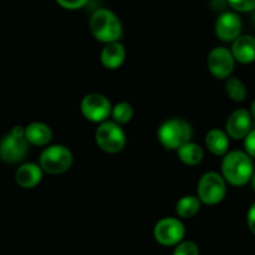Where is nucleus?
<instances>
[{
  "instance_id": "f257e3e1",
  "label": "nucleus",
  "mask_w": 255,
  "mask_h": 255,
  "mask_svg": "<svg viewBox=\"0 0 255 255\" xmlns=\"http://www.w3.org/2000/svg\"><path fill=\"white\" fill-rule=\"evenodd\" d=\"M222 173L225 181L234 186H243L252 180L254 164L245 151L234 150L225 154L222 161Z\"/></svg>"
},
{
  "instance_id": "f03ea898",
  "label": "nucleus",
  "mask_w": 255,
  "mask_h": 255,
  "mask_svg": "<svg viewBox=\"0 0 255 255\" xmlns=\"http://www.w3.org/2000/svg\"><path fill=\"white\" fill-rule=\"evenodd\" d=\"M90 31L102 43L119 41L123 35V25L120 19L109 9H98L90 18Z\"/></svg>"
},
{
  "instance_id": "7ed1b4c3",
  "label": "nucleus",
  "mask_w": 255,
  "mask_h": 255,
  "mask_svg": "<svg viewBox=\"0 0 255 255\" xmlns=\"http://www.w3.org/2000/svg\"><path fill=\"white\" fill-rule=\"evenodd\" d=\"M193 135L191 125L186 120L174 118L164 122L158 129V139L161 145L170 150H176L190 141Z\"/></svg>"
},
{
  "instance_id": "20e7f679",
  "label": "nucleus",
  "mask_w": 255,
  "mask_h": 255,
  "mask_svg": "<svg viewBox=\"0 0 255 255\" xmlns=\"http://www.w3.org/2000/svg\"><path fill=\"white\" fill-rule=\"evenodd\" d=\"M28 144L25 128L16 125L0 140V158L6 163H19L28 154Z\"/></svg>"
},
{
  "instance_id": "39448f33",
  "label": "nucleus",
  "mask_w": 255,
  "mask_h": 255,
  "mask_svg": "<svg viewBox=\"0 0 255 255\" xmlns=\"http://www.w3.org/2000/svg\"><path fill=\"white\" fill-rule=\"evenodd\" d=\"M95 141L103 151L119 153L127 144V135L118 123L103 122L95 133Z\"/></svg>"
},
{
  "instance_id": "423d86ee",
  "label": "nucleus",
  "mask_w": 255,
  "mask_h": 255,
  "mask_svg": "<svg viewBox=\"0 0 255 255\" xmlns=\"http://www.w3.org/2000/svg\"><path fill=\"white\" fill-rule=\"evenodd\" d=\"M227 194L225 179L220 174L209 171L200 178L198 183V198L207 205H214L222 202Z\"/></svg>"
},
{
  "instance_id": "0eeeda50",
  "label": "nucleus",
  "mask_w": 255,
  "mask_h": 255,
  "mask_svg": "<svg viewBox=\"0 0 255 255\" xmlns=\"http://www.w3.org/2000/svg\"><path fill=\"white\" fill-rule=\"evenodd\" d=\"M73 164V153L68 146L51 145L40 155V166L49 174H61L69 170Z\"/></svg>"
},
{
  "instance_id": "6e6552de",
  "label": "nucleus",
  "mask_w": 255,
  "mask_h": 255,
  "mask_svg": "<svg viewBox=\"0 0 255 255\" xmlns=\"http://www.w3.org/2000/svg\"><path fill=\"white\" fill-rule=\"evenodd\" d=\"M185 235L184 224L176 218H164L154 227V238L156 242L165 247L179 244Z\"/></svg>"
},
{
  "instance_id": "1a4fd4ad",
  "label": "nucleus",
  "mask_w": 255,
  "mask_h": 255,
  "mask_svg": "<svg viewBox=\"0 0 255 255\" xmlns=\"http://www.w3.org/2000/svg\"><path fill=\"white\" fill-rule=\"evenodd\" d=\"M83 115L94 123H103L112 114V104L107 97L98 93H92L83 98L80 104Z\"/></svg>"
},
{
  "instance_id": "9d476101",
  "label": "nucleus",
  "mask_w": 255,
  "mask_h": 255,
  "mask_svg": "<svg viewBox=\"0 0 255 255\" xmlns=\"http://www.w3.org/2000/svg\"><path fill=\"white\" fill-rule=\"evenodd\" d=\"M208 69L218 79H228L234 70L235 59L224 46L214 48L208 55Z\"/></svg>"
},
{
  "instance_id": "9b49d317",
  "label": "nucleus",
  "mask_w": 255,
  "mask_h": 255,
  "mask_svg": "<svg viewBox=\"0 0 255 255\" xmlns=\"http://www.w3.org/2000/svg\"><path fill=\"white\" fill-rule=\"evenodd\" d=\"M252 114L245 109H237L225 123L227 134L233 139H244L252 131Z\"/></svg>"
},
{
  "instance_id": "f8f14e48",
  "label": "nucleus",
  "mask_w": 255,
  "mask_h": 255,
  "mask_svg": "<svg viewBox=\"0 0 255 255\" xmlns=\"http://www.w3.org/2000/svg\"><path fill=\"white\" fill-rule=\"evenodd\" d=\"M242 33V19L233 11H225L215 23V34L223 41H234Z\"/></svg>"
},
{
  "instance_id": "ddd939ff",
  "label": "nucleus",
  "mask_w": 255,
  "mask_h": 255,
  "mask_svg": "<svg viewBox=\"0 0 255 255\" xmlns=\"http://www.w3.org/2000/svg\"><path fill=\"white\" fill-rule=\"evenodd\" d=\"M230 51L239 63H253L255 61V38L252 35H239L233 41Z\"/></svg>"
},
{
  "instance_id": "4468645a",
  "label": "nucleus",
  "mask_w": 255,
  "mask_h": 255,
  "mask_svg": "<svg viewBox=\"0 0 255 255\" xmlns=\"http://www.w3.org/2000/svg\"><path fill=\"white\" fill-rule=\"evenodd\" d=\"M125 55L127 51L124 45L119 41H114V43H108L104 46L100 54V60L107 69L115 70L122 67L125 60Z\"/></svg>"
},
{
  "instance_id": "2eb2a0df",
  "label": "nucleus",
  "mask_w": 255,
  "mask_h": 255,
  "mask_svg": "<svg viewBox=\"0 0 255 255\" xmlns=\"http://www.w3.org/2000/svg\"><path fill=\"white\" fill-rule=\"evenodd\" d=\"M43 179V169L34 163L23 164L15 173V180L18 185L24 189L35 188Z\"/></svg>"
},
{
  "instance_id": "dca6fc26",
  "label": "nucleus",
  "mask_w": 255,
  "mask_h": 255,
  "mask_svg": "<svg viewBox=\"0 0 255 255\" xmlns=\"http://www.w3.org/2000/svg\"><path fill=\"white\" fill-rule=\"evenodd\" d=\"M25 138L28 143L36 146H44L49 144L53 138L50 127L44 123H31L25 128Z\"/></svg>"
},
{
  "instance_id": "f3484780",
  "label": "nucleus",
  "mask_w": 255,
  "mask_h": 255,
  "mask_svg": "<svg viewBox=\"0 0 255 255\" xmlns=\"http://www.w3.org/2000/svg\"><path fill=\"white\" fill-rule=\"evenodd\" d=\"M225 131L220 129H212L205 136V145L214 155H225L229 149V138Z\"/></svg>"
},
{
  "instance_id": "a211bd4d",
  "label": "nucleus",
  "mask_w": 255,
  "mask_h": 255,
  "mask_svg": "<svg viewBox=\"0 0 255 255\" xmlns=\"http://www.w3.org/2000/svg\"><path fill=\"white\" fill-rule=\"evenodd\" d=\"M176 153L180 161H183L186 165H197L204 158V151L202 146L195 143H190V141L176 149Z\"/></svg>"
},
{
  "instance_id": "6ab92c4d",
  "label": "nucleus",
  "mask_w": 255,
  "mask_h": 255,
  "mask_svg": "<svg viewBox=\"0 0 255 255\" xmlns=\"http://www.w3.org/2000/svg\"><path fill=\"white\" fill-rule=\"evenodd\" d=\"M200 205H202V202H200L199 198L194 197V195H186V197L180 198L178 200L175 209L179 217L189 219V218H193L199 213Z\"/></svg>"
},
{
  "instance_id": "aec40b11",
  "label": "nucleus",
  "mask_w": 255,
  "mask_h": 255,
  "mask_svg": "<svg viewBox=\"0 0 255 255\" xmlns=\"http://www.w3.org/2000/svg\"><path fill=\"white\" fill-rule=\"evenodd\" d=\"M225 92L233 102H243L247 98V87L239 78H229L225 83Z\"/></svg>"
},
{
  "instance_id": "412c9836",
  "label": "nucleus",
  "mask_w": 255,
  "mask_h": 255,
  "mask_svg": "<svg viewBox=\"0 0 255 255\" xmlns=\"http://www.w3.org/2000/svg\"><path fill=\"white\" fill-rule=\"evenodd\" d=\"M112 115L114 122L119 125L127 124V123L130 122L134 115L133 107L129 103L122 102L115 105L114 108H112Z\"/></svg>"
},
{
  "instance_id": "4be33fe9",
  "label": "nucleus",
  "mask_w": 255,
  "mask_h": 255,
  "mask_svg": "<svg viewBox=\"0 0 255 255\" xmlns=\"http://www.w3.org/2000/svg\"><path fill=\"white\" fill-rule=\"evenodd\" d=\"M173 255H199V248L194 242L186 240L176 244Z\"/></svg>"
},
{
  "instance_id": "5701e85b",
  "label": "nucleus",
  "mask_w": 255,
  "mask_h": 255,
  "mask_svg": "<svg viewBox=\"0 0 255 255\" xmlns=\"http://www.w3.org/2000/svg\"><path fill=\"white\" fill-rule=\"evenodd\" d=\"M228 4L239 13H250L255 10V0H227Z\"/></svg>"
},
{
  "instance_id": "b1692460",
  "label": "nucleus",
  "mask_w": 255,
  "mask_h": 255,
  "mask_svg": "<svg viewBox=\"0 0 255 255\" xmlns=\"http://www.w3.org/2000/svg\"><path fill=\"white\" fill-rule=\"evenodd\" d=\"M56 3L64 9L68 10H77V9L84 8L89 0H55Z\"/></svg>"
},
{
  "instance_id": "393cba45",
  "label": "nucleus",
  "mask_w": 255,
  "mask_h": 255,
  "mask_svg": "<svg viewBox=\"0 0 255 255\" xmlns=\"http://www.w3.org/2000/svg\"><path fill=\"white\" fill-rule=\"evenodd\" d=\"M244 146L245 153L252 158H255V129H253L244 138Z\"/></svg>"
},
{
  "instance_id": "a878e982",
  "label": "nucleus",
  "mask_w": 255,
  "mask_h": 255,
  "mask_svg": "<svg viewBox=\"0 0 255 255\" xmlns=\"http://www.w3.org/2000/svg\"><path fill=\"white\" fill-rule=\"evenodd\" d=\"M247 222L249 230L255 235V203L249 208V212H248L247 215Z\"/></svg>"
},
{
  "instance_id": "bb28decb",
  "label": "nucleus",
  "mask_w": 255,
  "mask_h": 255,
  "mask_svg": "<svg viewBox=\"0 0 255 255\" xmlns=\"http://www.w3.org/2000/svg\"><path fill=\"white\" fill-rule=\"evenodd\" d=\"M250 114H252V117L255 119V100H254V102H253V104H252V109H250Z\"/></svg>"
},
{
  "instance_id": "cd10ccee",
  "label": "nucleus",
  "mask_w": 255,
  "mask_h": 255,
  "mask_svg": "<svg viewBox=\"0 0 255 255\" xmlns=\"http://www.w3.org/2000/svg\"><path fill=\"white\" fill-rule=\"evenodd\" d=\"M252 185H253V189H254V191H255V171L252 176Z\"/></svg>"
},
{
  "instance_id": "c85d7f7f",
  "label": "nucleus",
  "mask_w": 255,
  "mask_h": 255,
  "mask_svg": "<svg viewBox=\"0 0 255 255\" xmlns=\"http://www.w3.org/2000/svg\"><path fill=\"white\" fill-rule=\"evenodd\" d=\"M253 20H254V24H255V10H254V16H253Z\"/></svg>"
}]
</instances>
